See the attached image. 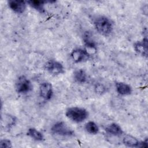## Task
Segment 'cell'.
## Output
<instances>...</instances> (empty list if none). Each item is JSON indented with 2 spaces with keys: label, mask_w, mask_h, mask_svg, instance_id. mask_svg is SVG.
<instances>
[{
  "label": "cell",
  "mask_w": 148,
  "mask_h": 148,
  "mask_svg": "<svg viewBox=\"0 0 148 148\" xmlns=\"http://www.w3.org/2000/svg\"><path fill=\"white\" fill-rule=\"evenodd\" d=\"M65 115L73 122L79 123L83 122L88 117V113L84 108L74 106L67 109Z\"/></svg>",
  "instance_id": "6da1fadb"
},
{
  "label": "cell",
  "mask_w": 148,
  "mask_h": 148,
  "mask_svg": "<svg viewBox=\"0 0 148 148\" xmlns=\"http://www.w3.org/2000/svg\"><path fill=\"white\" fill-rule=\"evenodd\" d=\"M94 26L96 30L101 35H109L113 30V24L109 18L106 16H100L94 20Z\"/></svg>",
  "instance_id": "7a4b0ae2"
},
{
  "label": "cell",
  "mask_w": 148,
  "mask_h": 148,
  "mask_svg": "<svg viewBox=\"0 0 148 148\" xmlns=\"http://www.w3.org/2000/svg\"><path fill=\"white\" fill-rule=\"evenodd\" d=\"M51 131L53 134L61 136H71L74 135L73 131L62 121L55 123L52 126Z\"/></svg>",
  "instance_id": "3957f363"
},
{
  "label": "cell",
  "mask_w": 148,
  "mask_h": 148,
  "mask_svg": "<svg viewBox=\"0 0 148 148\" xmlns=\"http://www.w3.org/2000/svg\"><path fill=\"white\" fill-rule=\"evenodd\" d=\"M16 90L19 94H26L30 92L33 88L31 81L25 76L18 77L16 82Z\"/></svg>",
  "instance_id": "277c9868"
},
{
  "label": "cell",
  "mask_w": 148,
  "mask_h": 148,
  "mask_svg": "<svg viewBox=\"0 0 148 148\" xmlns=\"http://www.w3.org/2000/svg\"><path fill=\"white\" fill-rule=\"evenodd\" d=\"M45 68L47 71L51 75H57L64 72V68L62 64L56 60H49L45 64Z\"/></svg>",
  "instance_id": "5b68a950"
},
{
  "label": "cell",
  "mask_w": 148,
  "mask_h": 148,
  "mask_svg": "<svg viewBox=\"0 0 148 148\" xmlns=\"http://www.w3.org/2000/svg\"><path fill=\"white\" fill-rule=\"evenodd\" d=\"M71 57L75 62L79 63L88 60L90 57V54L86 50L76 49L71 52Z\"/></svg>",
  "instance_id": "8992f818"
},
{
  "label": "cell",
  "mask_w": 148,
  "mask_h": 148,
  "mask_svg": "<svg viewBox=\"0 0 148 148\" xmlns=\"http://www.w3.org/2000/svg\"><path fill=\"white\" fill-rule=\"evenodd\" d=\"M39 93L40 97L45 100L50 99L53 94L51 84L47 82L42 83L39 87Z\"/></svg>",
  "instance_id": "52a82bcc"
},
{
  "label": "cell",
  "mask_w": 148,
  "mask_h": 148,
  "mask_svg": "<svg viewBox=\"0 0 148 148\" xmlns=\"http://www.w3.org/2000/svg\"><path fill=\"white\" fill-rule=\"evenodd\" d=\"M8 4L9 8L14 12L18 14L23 13L26 9V2L24 1H10Z\"/></svg>",
  "instance_id": "ba28073f"
},
{
  "label": "cell",
  "mask_w": 148,
  "mask_h": 148,
  "mask_svg": "<svg viewBox=\"0 0 148 148\" xmlns=\"http://www.w3.org/2000/svg\"><path fill=\"white\" fill-rule=\"evenodd\" d=\"M123 143L130 147H142V141L130 135H127L123 138Z\"/></svg>",
  "instance_id": "9c48e42d"
},
{
  "label": "cell",
  "mask_w": 148,
  "mask_h": 148,
  "mask_svg": "<svg viewBox=\"0 0 148 148\" xmlns=\"http://www.w3.org/2000/svg\"><path fill=\"white\" fill-rule=\"evenodd\" d=\"M134 49L143 56H147V39L145 38L142 41H139L134 44Z\"/></svg>",
  "instance_id": "30bf717a"
},
{
  "label": "cell",
  "mask_w": 148,
  "mask_h": 148,
  "mask_svg": "<svg viewBox=\"0 0 148 148\" xmlns=\"http://www.w3.org/2000/svg\"><path fill=\"white\" fill-rule=\"evenodd\" d=\"M116 89L117 92L122 95H128L132 92L131 87L123 82H117L116 83Z\"/></svg>",
  "instance_id": "8fae6325"
},
{
  "label": "cell",
  "mask_w": 148,
  "mask_h": 148,
  "mask_svg": "<svg viewBox=\"0 0 148 148\" xmlns=\"http://www.w3.org/2000/svg\"><path fill=\"white\" fill-rule=\"evenodd\" d=\"M83 40L84 42V45L87 47V50H93L94 51H96V45L94 40H93L91 35L89 32H86L83 35Z\"/></svg>",
  "instance_id": "7c38bea8"
},
{
  "label": "cell",
  "mask_w": 148,
  "mask_h": 148,
  "mask_svg": "<svg viewBox=\"0 0 148 148\" xmlns=\"http://www.w3.org/2000/svg\"><path fill=\"white\" fill-rule=\"evenodd\" d=\"M105 131L107 133L114 136L120 135L123 132L121 127L119 124L114 123H111L108 125L105 128Z\"/></svg>",
  "instance_id": "4fadbf2b"
},
{
  "label": "cell",
  "mask_w": 148,
  "mask_h": 148,
  "mask_svg": "<svg viewBox=\"0 0 148 148\" xmlns=\"http://www.w3.org/2000/svg\"><path fill=\"white\" fill-rule=\"evenodd\" d=\"M73 78L76 82L79 83H84L87 81V76L84 70L79 69L74 72Z\"/></svg>",
  "instance_id": "5bb4252c"
},
{
  "label": "cell",
  "mask_w": 148,
  "mask_h": 148,
  "mask_svg": "<svg viewBox=\"0 0 148 148\" xmlns=\"http://www.w3.org/2000/svg\"><path fill=\"white\" fill-rule=\"evenodd\" d=\"M27 134L33 139L37 141H42L44 139V136L42 133L35 128H29L28 130Z\"/></svg>",
  "instance_id": "9a60e30c"
},
{
  "label": "cell",
  "mask_w": 148,
  "mask_h": 148,
  "mask_svg": "<svg viewBox=\"0 0 148 148\" xmlns=\"http://www.w3.org/2000/svg\"><path fill=\"white\" fill-rule=\"evenodd\" d=\"M29 6L32 8L35 9L36 10L40 13L45 12V8H44V3H45V1H40L37 0H31L27 2Z\"/></svg>",
  "instance_id": "2e32d148"
},
{
  "label": "cell",
  "mask_w": 148,
  "mask_h": 148,
  "mask_svg": "<svg viewBox=\"0 0 148 148\" xmlns=\"http://www.w3.org/2000/svg\"><path fill=\"white\" fill-rule=\"evenodd\" d=\"M86 131L90 134H97L99 131V128L98 125L94 121H88L85 124Z\"/></svg>",
  "instance_id": "e0dca14e"
},
{
  "label": "cell",
  "mask_w": 148,
  "mask_h": 148,
  "mask_svg": "<svg viewBox=\"0 0 148 148\" xmlns=\"http://www.w3.org/2000/svg\"><path fill=\"white\" fill-rule=\"evenodd\" d=\"M1 148H10L12 147V143L11 141L7 139H2L0 141Z\"/></svg>",
  "instance_id": "ac0fdd59"
},
{
  "label": "cell",
  "mask_w": 148,
  "mask_h": 148,
  "mask_svg": "<svg viewBox=\"0 0 148 148\" xmlns=\"http://www.w3.org/2000/svg\"><path fill=\"white\" fill-rule=\"evenodd\" d=\"M95 91L98 94H102L105 92L106 88L102 84L98 83L95 86Z\"/></svg>",
  "instance_id": "d6986e66"
}]
</instances>
